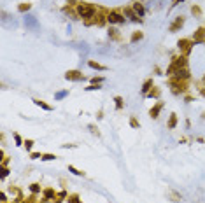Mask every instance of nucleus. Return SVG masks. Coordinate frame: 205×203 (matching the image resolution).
Segmentation results:
<instances>
[{
    "label": "nucleus",
    "instance_id": "nucleus-1",
    "mask_svg": "<svg viewBox=\"0 0 205 203\" xmlns=\"http://www.w3.org/2000/svg\"><path fill=\"white\" fill-rule=\"evenodd\" d=\"M79 14H81L82 18H91V16H93V7L81 5V7H79Z\"/></svg>",
    "mask_w": 205,
    "mask_h": 203
},
{
    "label": "nucleus",
    "instance_id": "nucleus-2",
    "mask_svg": "<svg viewBox=\"0 0 205 203\" xmlns=\"http://www.w3.org/2000/svg\"><path fill=\"white\" fill-rule=\"evenodd\" d=\"M109 21H111V23H123V21H125V18H121V16H119V14H116V12H111Z\"/></svg>",
    "mask_w": 205,
    "mask_h": 203
},
{
    "label": "nucleus",
    "instance_id": "nucleus-3",
    "mask_svg": "<svg viewBox=\"0 0 205 203\" xmlns=\"http://www.w3.org/2000/svg\"><path fill=\"white\" fill-rule=\"evenodd\" d=\"M67 79H70V81H77V79H81V75H79V72L77 70H72V72H67V75H65Z\"/></svg>",
    "mask_w": 205,
    "mask_h": 203
},
{
    "label": "nucleus",
    "instance_id": "nucleus-4",
    "mask_svg": "<svg viewBox=\"0 0 205 203\" xmlns=\"http://www.w3.org/2000/svg\"><path fill=\"white\" fill-rule=\"evenodd\" d=\"M161 107H163V103H158L154 109H151V117H158V112H160Z\"/></svg>",
    "mask_w": 205,
    "mask_h": 203
},
{
    "label": "nucleus",
    "instance_id": "nucleus-5",
    "mask_svg": "<svg viewBox=\"0 0 205 203\" xmlns=\"http://www.w3.org/2000/svg\"><path fill=\"white\" fill-rule=\"evenodd\" d=\"M25 25L35 26V25H37V21H35V18H34V16H26V18H25Z\"/></svg>",
    "mask_w": 205,
    "mask_h": 203
},
{
    "label": "nucleus",
    "instance_id": "nucleus-6",
    "mask_svg": "<svg viewBox=\"0 0 205 203\" xmlns=\"http://www.w3.org/2000/svg\"><path fill=\"white\" fill-rule=\"evenodd\" d=\"M179 26H182V19H177V21H175V23H174V25L170 26V30H172V32H175V30H177Z\"/></svg>",
    "mask_w": 205,
    "mask_h": 203
},
{
    "label": "nucleus",
    "instance_id": "nucleus-7",
    "mask_svg": "<svg viewBox=\"0 0 205 203\" xmlns=\"http://www.w3.org/2000/svg\"><path fill=\"white\" fill-rule=\"evenodd\" d=\"M34 102H35V105H39V107H42V109H46V111H51V107L46 105L44 102H40V100H34Z\"/></svg>",
    "mask_w": 205,
    "mask_h": 203
},
{
    "label": "nucleus",
    "instance_id": "nucleus-8",
    "mask_svg": "<svg viewBox=\"0 0 205 203\" xmlns=\"http://www.w3.org/2000/svg\"><path fill=\"white\" fill-rule=\"evenodd\" d=\"M133 9H135V11H137V12H139V14H140V16H142V14H144V7H142V5H140V4H135V5H133Z\"/></svg>",
    "mask_w": 205,
    "mask_h": 203
},
{
    "label": "nucleus",
    "instance_id": "nucleus-9",
    "mask_svg": "<svg viewBox=\"0 0 205 203\" xmlns=\"http://www.w3.org/2000/svg\"><path fill=\"white\" fill-rule=\"evenodd\" d=\"M175 123H177V117H175V114H172L170 123H168V128H174V126H175Z\"/></svg>",
    "mask_w": 205,
    "mask_h": 203
},
{
    "label": "nucleus",
    "instance_id": "nucleus-10",
    "mask_svg": "<svg viewBox=\"0 0 205 203\" xmlns=\"http://www.w3.org/2000/svg\"><path fill=\"white\" fill-rule=\"evenodd\" d=\"M90 67H93L96 70H105V67H102V65H98V63H95V61H90Z\"/></svg>",
    "mask_w": 205,
    "mask_h": 203
},
{
    "label": "nucleus",
    "instance_id": "nucleus-11",
    "mask_svg": "<svg viewBox=\"0 0 205 203\" xmlns=\"http://www.w3.org/2000/svg\"><path fill=\"white\" fill-rule=\"evenodd\" d=\"M69 172H72L74 175H84V172H79V170L74 168V166H69Z\"/></svg>",
    "mask_w": 205,
    "mask_h": 203
},
{
    "label": "nucleus",
    "instance_id": "nucleus-12",
    "mask_svg": "<svg viewBox=\"0 0 205 203\" xmlns=\"http://www.w3.org/2000/svg\"><path fill=\"white\" fill-rule=\"evenodd\" d=\"M69 95V91H60V93H56V100H60V98H63V96H67Z\"/></svg>",
    "mask_w": 205,
    "mask_h": 203
},
{
    "label": "nucleus",
    "instance_id": "nucleus-13",
    "mask_svg": "<svg viewBox=\"0 0 205 203\" xmlns=\"http://www.w3.org/2000/svg\"><path fill=\"white\" fill-rule=\"evenodd\" d=\"M42 159L44 161H51V159H55V156L53 154H46V156H42Z\"/></svg>",
    "mask_w": 205,
    "mask_h": 203
},
{
    "label": "nucleus",
    "instance_id": "nucleus-14",
    "mask_svg": "<svg viewBox=\"0 0 205 203\" xmlns=\"http://www.w3.org/2000/svg\"><path fill=\"white\" fill-rule=\"evenodd\" d=\"M32 146H34V142H32V140H26V142H25V147H26V151H30V149H32Z\"/></svg>",
    "mask_w": 205,
    "mask_h": 203
},
{
    "label": "nucleus",
    "instance_id": "nucleus-15",
    "mask_svg": "<svg viewBox=\"0 0 205 203\" xmlns=\"http://www.w3.org/2000/svg\"><path fill=\"white\" fill-rule=\"evenodd\" d=\"M151 84H152V81H147V82L144 84V88H142V91L146 93V91H147V89H149V86H151Z\"/></svg>",
    "mask_w": 205,
    "mask_h": 203
},
{
    "label": "nucleus",
    "instance_id": "nucleus-16",
    "mask_svg": "<svg viewBox=\"0 0 205 203\" xmlns=\"http://www.w3.org/2000/svg\"><path fill=\"white\" fill-rule=\"evenodd\" d=\"M121 102H123V100H121V96H116V105H117V109H121V105H123Z\"/></svg>",
    "mask_w": 205,
    "mask_h": 203
},
{
    "label": "nucleus",
    "instance_id": "nucleus-17",
    "mask_svg": "<svg viewBox=\"0 0 205 203\" xmlns=\"http://www.w3.org/2000/svg\"><path fill=\"white\" fill-rule=\"evenodd\" d=\"M28 9H30L28 4H26V5H19V11H21V12H23V11H28Z\"/></svg>",
    "mask_w": 205,
    "mask_h": 203
},
{
    "label": "nucleus",
    "instance_id": "nucleus-18",
    "mask_svg": "<svg viewBox=\"0 0 205 203\" xmlns=\"http://www.w3.org/2000/svg\"><path fill=\"white\" fill-rule=\"evenodd\" d=\"M139 39H142V33H135V35H133V37H131V40H133V42H135V40H139Z\"/></svg>",
    "mask_w": 205,
    "mask_h": 203
},
{
    "label": "nucleus",
    "instance_id": "nucleus-19",
    "mask_svg": "<svg viewBox=\"0 0 205 203\" xmlns=\"http://www.w3.org/2000/svg\"><path fill=\"white\" fill-rule=\"evenodd\" d=\"M69 203H81L79 200H77V196H72L70 200H69Z\"/></svg>",
    "mask_w": 205,
    "mask_h": 203
},
{
    "label": "nucleus",
    "instance_id": "nucleus-20",
    "mask_svg": "<svg viewBox=\"0 0 205 203\" xmlns=\"http://www.w3.org/2000/svg\"><path fill=\"white\" fill-rule=\"evenodd\" d=\"M30 189H32L34 193H37V191H39V186L37 184H32V187H30Z\"/></svg>",
    "mask_w": 205,
    "mask_h": 203
},
{
    "label": "nucleus",
    "instance_id": "nucleus-21",
    "mask_svg": "<svg viewBox=\"0 0 205 203\" xmlns=\"http://www.w3.org/2000/svg\"><path fill=\"white\" fill-rule=\"evenodd\" d=\"M88 91H93V89H100V86H90V88H86Z\"/></svg>",
    "mask_w": 205,
    "mask_h": 203
},
{
    "label": "nucleus",
    "instance_id": "nucleus-22",
    "mask_svg": "<svg viewBox=\"0 0 205 203\" xmlns=\"http://www.w3.org/2000/svg\"><path fill=\"white\" fill-rule=\"evenodd\" d=\"M130 123H131V126H133V128H137V126H139V123H137V121H135V119H131Z\"/></svg>",
    "mask_w": 205,
    "mask_h": 203
},
{
    "label": "nucleus",
    "instance_id": "nucleus-23",
    "mask_svg": "<svg viewBox=\"0 0 205 203\" xmlns=\"http://www.w3.org/2000/svg\"><path fill=\"white\" fill-rule=\"evenodd\" d=\"M32 158H34V159H37V158H42V156H40V154H37V152H32Z\"/></svg>",
    "mask_w": 205,
    "mask_h": 203
}]
</instances>
